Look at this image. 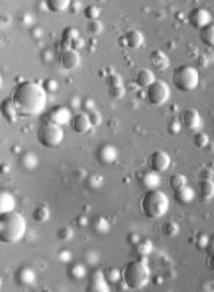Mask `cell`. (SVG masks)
I'll return each mask as SVG.
<instances>
[{
  "label": "cell",
  "mask_w": 214,
  "mask_h": 292,
  "mask_svg": "<svg viewBox=\"0 0 214 292\" xmlns=\"http://www.w3.org/2000/svg\"><path fill=\"white\" fill-rule=\"evenodd\" d=\"M32 217L36 223H46V221H48L50 218V210L46 205H41L34 211Z\"/></svg>",
  "instance_id": "32"
},
{
  "label": "cell",
  "mask_w": 214,
  "mask_h": 292,
  "mask_svg": "<svg viewBox=\"0 0 214 292\" xmlns=\"http://www.w3.org/2000/svg\"><path fill=\"white\" fill-rule=\"evenodd\" d=\"M86 290L92 292L110 291V282L106 281L104 272H100V271H94V272L89 275V281H88Z\"/></svg>",
  "instance_id": "13"
},
{
  "label": "cell",
  "mask_w": 214,
  "mask_h": 292,
  "mask_svg": "<svg viewBox=\"0 0 214 292\" xmlns=\"http://www.w3.org/2000/svg\"><path fill=\"white\" fill-rule=\"evenodd\" d=\"M169 198L168 195L160 191V189H154V191H148V194L143 196L140 207L143 215L148 220H159L165 215L169 210Z\"/></svg>",
  "instance_id": "4"
},
{
  "label": "cell",
  "mask_w": 214,
  "mask_h": 292,
  "mask_svg": "<svg viewBox=\"0 0 214 292\" xmlns=\"http://www.w3.org/2000/svg\"><path fill=\"white\" fill-rule=\"evenodd\" d=\"M102 29H104V26H102V23L99 22L98 19L96 20H89V23H88V32L90 33V35L98 36L99 33L102 32Z\"/></svg>",
  "instance_id": "38"
},
{
  "label": "cell",
  "mask_w": 214,
  "mask_h": 292,
  "mask_svg": "<svg viewBox=\"0 0 214 292\" xmlns=\"http://www.w3.org/2000/svg\"><path fill=\"white\" fill-rule=\"evenodd\" d=\"M127 240H128V243L132 244V246H134L136 243H138V242H140L138 236H137V234H134V233H132V234L128 236V239H127Z\"/></svg>",
  "instance_id": "49"
},
{
  "label": "cell",
  "mask_w": 214,
  "mask_h": 292,
  "mask_svg": "<svg viewBox=\"0 0 214 292\" xmlns=\"http://www.w3.org/2000/svg\"><path fill=\"white\" fill-rule=\"evenodd\" d=\"M140 183L144 189L148 191H154V189H159L160 186V173L154 172V170H148L144 172L142 176H140Z\"/></svg>",
  "instance_id": "17"
},
{
  "label": "cell",
  "mask_w": 214,
  "mask_h": 292,
  "mask_svg": "<svg viewBox=\"0 0 214 292\" xmlns=\"http://www.w3.org/2000/svg\"><path fill=\"white\" fill-rule=\"evenodd\" d=\"M72 116H73V115L70 114V111L67 109L66 106H57V108H52V109L50 111L48 114H47V116H46V119L63 127V125H66V124H70Z\"/></svg>",
  "instance_id": "14"
},
{
  "label": "cell",
  "mask_w": 214,
  "mask_h": 292,
  "mask_svg": "<svg viewBox=\"0 0 214 292\" xmlns=\"http://www.w3.org/2000/svg\"><path fill=\"white\" fill-rule=\"evenodd\" d=\"M88 114H89V118H90L92 127H98V125H100L102 118H100V114H99V112H96V111L94 109V111H89Z\"/></svg>",
  "instance_id": "43"
},
{
  "label": "cell",
  "mask_w": 214,
  "mask_h": 292,
  "mask_svg": "<svg viewBox=\"0 0 214 292\" xmlns=\"http://www.w3.org/2000/svg\"><path fill=\"white\" fill-rule=\"evenodd\" d=\"M16 208V199L15 196L9 192H2L0 194V212L6 214V212L15 211Z\"/></svg>",
  "instance_id": "24"
},
{
  "label": "cell",
  "mask_w": 214,
  "mask_h": 292,
  "mask_svg": "<svg viewBox=\"0 0 214 292\" xmlns=\"http://www.w3.org/2000/svg\"><path fill=\"white\" fill-rule=\"evenodd\" d=\"M36 163H38V159H36V156L32 154V153H25V154H22L20 156V164L25 167V169H34V167H36Z\"/></svg>",
  "instance_id": "34"
},
{
  "label": "cell",
  "mask_w": 214,
  "mask_h": 292,
  "mask_svg": "<svg viewBox=\"0 0 214 292\" xmlns=\"http://www.w3.org/2000/svg\"><path fill=\"white\" fill-rule=\"evenodd\" d=\"M70 127L76 134H86L88 131L92 128V122H90L89 114L79 112V114L73 115L72 121H70Z\"/></svg>",
  "instance_id": "15"
},
{
  "label": "cell",
  "mask_w": 214,
  "mask_h": 292,
  "mask_svg": "<svg viewBox=\"0 0 214 292\" xmlns=\"http://www.w3.org/2000/svg\"><path fill=\"white\" fill-rule=\"evenodd\" d=\"M96 160L102 166L114 164L118 160V150L112 144H100L96 150Z\"/></svg>",
  "instance_id": "12"
},
{
  "label": "cell",
  "mask_w": 214,
  "mask_h": 292,
  "mask_svg": "<svg viewBox=\"0 0 214 292\" xmlns=\"http://www.w3.org/2000/svg\"><path fill=\"white\" fill-rule=\"evenodd\" d=\"M156 80L154 73L150 68H142L137 71V74L134 76V83L140 87V89H148V86Z\"/></svg>",
  "instance_id": "19"
},
{
  "label": "cell",
  "mask_w": 214,
  "mask_h": 292,
  "mask_svg": "<svg viewBox=\"0 0 214 292\" xmlns=\"http://www.w3.org/2000/svg\"><path fill=\"white\" fill-rule=\"evenodd\" d=\"M200 41L206 47H214V23H210L200 29Z\"/></svg>",
  "instance_id": "28"
},
{
  "label": "cell",
  "mask_w": 214,
  "mask_h": 292,
  "mask_svg": "<svg viewBox=\"0 0 214 292\" xmlns=\"http://www.w3.org/2000/svg\"><path fill=\"white\" fill-rule=\"evenodd\" d=\"M170 162H172V159H170V156L166 151L158 150V151L150 154V157H148V167L152 170L158 172V173H165L166 170L169 169V166H170Z\"/></svg>",
  "instance_id": "10"
},
{
  "label": "cell",
  "mask_w": 214,
  "mask_h": 292,
  "mask_svg": "<svg viewBox=\"0 0 214 292\" xmlns=\"http://www.w3.org/2000/svg\"><path fill=\"white\" fill-rule=\"evenodd\" d=\"M162 231L166 237H175L180 233V224L176 221H166L162 227Z\"/></svg>",
  "instance_id": "33"
},
{
  "label": "cell",
  "mask_w": 214,
  "mask_h": 292,
  "mask_svg": "<svg viewBox=\"0 0 214 292\" xmlns=\"http://www.w3.org/2000/svg\"><path fill=\"white\" fill-rule=\"evenodd\" d=\"M83 15L89 20H96L100 16V7L95 6V4H89L83 9Z\"/></svg>",
  "instance_id": "36"
},
{
  "label": "cell",
  "mask_w": 214,
  "mask_h": 292,
  "mask_svg": "<svg viewBox=\"0 0 214 292\" xmlns=\"http://www.w3.org/2000/svg\"><path fill=\"white\" fill-rule=\"evenodd\" d=\"M172 83L182 93H191L200 84V71L191 64L180 65L172 73Z\"/></svg>",
  "instance_id": "5"
},
{
  "label": "cell",
  "mask_w": 214,
  "mask_h": 292,
  "mask_svg": "<svg viewBox=\"0 0 214 292\" xmlns=\"http://www.w3.org/2000/svg\"><path fill=\"white\" fill-rule=\"evenodd\" d=\"M194 146L197 147V148H206V147L208 146V143H210V138H208V135L204 132V131H197V134L194 135Z\"/></svg>",
  "instance_id": "35"
},
{
  "label": "cell",
  "mask_w": 214,
  "mask_h": 292,
  "mask_svg": "<svg viewBox=\"0 0 214 292\" xmlns=\"http://www.w3.org/2000/svg\"><path fill=\"white\" fill-rule=\"evenodd\" d=\"M102 178L98 176V175H90L89 178L86 179V183H88V186H89V189H99L100 186H102Z\"/></svg>",
  "instance_id": "39"
},
{
  "label": "cell",
  "mask_w": 214,
  "mask_h": 292,
  "mask_svg": "<svg viewBox=\"0 0 214 292\" xmlns=\"http://www.w3.org/2000/svg\"><path fill=\"white\" fill-rule=\"evenodd\" d=\"M36 138L41 146L46 148H56L64 140V131L63 127L58 124H54L51 121H44L36 131Z\"/></svg>",
  "instance_id": "6"
},
{
  "label": "cell",
  "mask_w": 214,
  "mask_h": 292,
  "mask_svg": "<svg viewBox=\"0 0 214 292\" xmlns=\"http://www.w3.org/2000/svg\"><path fill=\"white\" fill-rule=\"evenodd\" d=\"M92 228H94V231L95 233H98V234H106L108 231H110V221L106 220V218H104V217H96L94 221H92Z\"/></svg>",
  "instance_id": "29"
},
{
  "label": "cell",
  "mask_w": 214,
  "mask_h": 292,
  "mask_svg": "<svg viewBox=\"0 0 214 292\" xmlns=\"http://www.w3.org/2000/svg\"><path fill=\"white\" fill-rule=\"evenodd\" d=\"M188 23L200 31L212 23V13L206 7H194L188 15Z\"/></svg>",
  "instance_id": "9"
},
{
  "label": "cell",
  "mask_w": 214,
  "mask_h": 292,
  "mask_svg": "<svg viewBox=\"0 0 214 292\" xmlns=\"http://www.w3.org/2000/svg\"><path fill=\"white\" fill-rule=\"evenodd\" d=\"M170 97V87L164 80H154L146 89V100L152 106H164Z\"/></svg>",
  "instance_id": "7"
},
{
  "label": "cell",
  "mask_w": 214,
  "mask_h": 292,
  "mask_svg": "<svg viewBox=\"0 0 214 292\" xmlns=\"http://www.w3.org/2000/svg\"><path fill=\"white\" fill-rule=\"evenodd\" d=\"M15 278H16V282L20 287H31L35 282V272L31 268L24 266V268L18 269Z\"/></svg>",
  "instance_id": "21"
},
{
  "label": "cell",
  "mask_w": 214,
  "mask_h": 292,
  "mask_svg": "<svg viewBox=\"0 0 214 292\" xmlns=\"http://www.w3.org/2000/svg\"><path fill=\"white\" fill-rule=\"evenodd\" d=\"M26 233V220L20 212L2 214L0 218V240L6 244L18 243Z\"/></svg>",
  "instance_id": "2"
},
{
  "label": "cell",
  "mask_w": 214,
  "mask_h": 292,
  "mask_svg": "<svg viewBox=\"0 0 214 292\" xmlns=\"http://www.w3.org/2000/svg\"><path fill=\"white\" fill-rule=\"evenodd\" d=\"M182 125L181 122H180V119L178 121H172L170 124H169V132L170 134H178L180 131H181Z\"/></svg>",
  "instance_id": "44"
},
{
  "label": "cell",
  "mask_w": 214,
  "mask_h": 292,
  "mask_svg": "<svg viewBox=\"0 0 214 292\" xmlns=\"http://www.w3.org/2000/svg\"><path fill=\"white\" fill-rule=\"evenodd\" d=\"M88 223H89V220H88L86 215H79V217H78V223H76V224H78L79 227H86Z\"/></svg>",
  "instance_id": "47"
},
{
  "label": "cell",
  "mask_w": 214,
  "mask_h": 292,
  "mask_svg": "<svg viewBox=\"0 0 214 292\" xmlns=\"http://www.w3.org/2000/svg\"><path fill=\"white\" fill-rule=\"evenodd\" d=\"M185 185H186V178L184 175H174V176H170V179H169V186L174 189V192L184 188Z\"/></svg>",
  "instance_id": "37"
},
{
  "label": "cell",
  "mask_w": 214,
  "mask_h": 292,
  "mask_svg": "<svg viewBox=\"0 0 214 292\" xmlns=\"http://www.w3.org/2000/svg\"><path fill=\"white\" fill-rule=\"evenodd\" d=\"M208 268H210L212 271H214V256H210V258H208Z\"/></svg>",
  "instance_id": "50"
},
{
  "label": "cell",
  "mask_w": 214,
  "mask_h": 292,
  "mask_svg": "<svg viewBox=\"0 0 214 292\" xmlns=\"http://www.w3.org/2000/svg\"><path fill=\"white\" fill-rule=\"evenodd\" d=\"M47 90L41 83L36 81H20L15 87L12 100L15 102L18 111L22 116L40 115L47 106Z\"/></svg>",
  "instance_id": "1"
},
{
  "label": "cell",
  "mask_w": 214,
  "mask_h": 292,
  "mask_svg": "<svg viewBox=\"0 0 214 292\" xmlns=\"http://www.w3.org/2000/svg\"><path fill=\"white\" fill-rule=\"evenodd\" d=\"M207 253H208V256H214V237L210 239V242H208V246H207Z\"/></svg>",
  "instance_id": "48"
},
{
  "label": "cell",
  "mask_w": 214,
  "mask_h": 292,
  "mask_svg": "<svg viewBox=\"0 0 214 292\" xmlns=\"http://www.w3.org/2000/svg\"><path fill=\"white\" fill-rule=\"evenodd\" d=\"M208 242H210V239L206 236V234H198L197 239H196V246H197L198 249H201V250H204V249H207V246H208Z\"/></svg>",
  "instance_id": "41"
},
{
  "label": "cell",
  "mask_w": 214,
  "mask_h": 292,
  "mask_svg": "<svg viewBox=\"0 0 214 292\" xmlns=\"http://www.w3.org/2000/svg\"><path fill=\"white\" fill-rule=\"evenodd\" d=\"M104 275L110 284H118L122 278V272L118 268H108L104 271Z\"/></svg>",
  "instance_id": "31"
},
{
  "label": "cell",
  "mask_w": 214,
  "mask_h": 292,
  "mask_svg": "<svg viewBox=\"0 0 214 292\" xmlns=\"http://www.w3.org/2000/svg\"><path fill=\"white\" fill-rule=\"evenodd\" d=\"M121 41H124V44L128 48H140L144 44V35L140 32V31H137V29H132V31H128V32L121 38Z\"/></svg>",
  "instance_id": "20"
},
{
  "label": "cell",
  "mask_w": 214,
  "mask_h": 292,
  "mask_svg": "<svg viewBox=\"0 0 214 292\" xmlns=\"http://www.w3.org/2000/svg\"><path fill=\"white\" fill-rule=\"evenodd\" d=\"M150 268L144 259L128 262L122 269V281L128 290H142L150 281Z\"/></svg>",
  "instance_id": "3"
},
{
  "label": "cell",
  "mask_w": 214,
  "mask_h": 292,
  "mask_svg": "<svg viewBox=\"0 0 214 292\" xmlns=\"http://www.w3.org/2000/svg\"><path fill=\"white\" fill-rule=\"evenodd\" d=\"M98 260L99 256L95 252H88V253H86V262H88V265H95Z\"/></svg>",
  "instance_id": "45"
},
{
  "label": "cell",
  "mask_w": 214,
  "mask_h": 292,
  "mask_svg": "<svg viewBox=\"0 0 214 292\" xmlns=\"http://www.w3.org/2000/svg\"><path fill=\"white\" fill-rule=\"evenodd\" d=\"M175 199H176V202H180L182 205H188L196 199V191L191 186L185 185L184 188L175 191Z\"/></svg>",
  "instance_id": "22"
},
{
  "label": "cell",
  "mask_w": 214,
  "mask_h": 292,
  "mask_svg": "<svg viewBox=\"0 0 214 292\" xmlns=\"http://www.w3.org/2000/svg\"><path fill=\"white\" fill-rule=\"evenodd\" d=\"M46 7L52 13H62L66 12L72 4V0H44Z\"/></svg>",
  "instance_id": "25"
},
{
  "label": "cell",
  "mask_w": 214,
  "mask_h": 292,
  "mask_svg": "<svg viewBox=\"0 0 214 292\" xmlns=\"http://www.w3.org/2000/svg\"><path fill=\"white\" fill-rule=\"evenodd\" d=\"M150 61H152V65L154 70L158 71H166L170 65V60L168 58L164 51L160 49H154L152 54H150Z\"/></svg>",
  "instance_id": "18"
},
{
  "label": "cell",
  "mask_w": 214,
  "mask_h": 292,
  "mask_svg": "<svg viewBox=\"0 0 214 292\" xmlns=\"http://www.w3.org/2000/svg\"><path fill=\"white\" fill-rule=\"evenodd\" d=\"M80 39V33L76 28H66L63 31V44H66L67 48H74L76 41Z\"/></svg>",
  "instance_id": "27"
},
{
  "label": "cell",
  "mask_w": 214,
  "mask_h": 292,
  "mask_svg": "<svg viewBox=\"0 0 214 292\" xmlns=\"http://www.w3.org/2000/svg\"><path fill=\"white\" fill-rule=\"evenodd\" d=\"M60 65L67 70L73 71L80 65V54L76 48H64L60 54Z\"/></svg>",
  "instance_id": "11"
},
{
  "label": "cell",
  "mask_w": 214,
  "mask_h": 292,
  "mask_svg": "<svg viewBox=\"0 0 214 292\" xmlns=\"http://www.w3.org/2000/svg\"><path fill=\"white\" fill-rule=\"evenodd\" d=\"M180 122H181L182 128L188 131H201V127H202V118L194 108L182 111V114L180 115Z\"/></svg>",
  "instance_id": "8"
},
{
  "label": "cell",
  "mask_w": 214,
  "mask_h": 292,
  "mask_svg": "<svg viewBox=\"0 0 214 292\" xmlns=\"http://www.w3.org/2000/svg\"><path fill=\"white\" fill-rule=\"evenodd\" d=\"M57 236H58V239H60V240H64V242H67V240H70V239L73 237V230H72L70 227L60 228Z\"/></svg>",
  "instance_id": "42"
},
{
  "label": "cell",
  "mask_w": 214,
  "mask_h": 292,
  "mask_svg": "<svg viewBox=\"0 0 214 292\" xmlns=\"http://www.w3.org/2000/svg\"><path fill=\"white\" fill-rule=\"evenodd\" d=\"M88 274V271H86V266L83 265V263H74V265H72V268L68 269V275L72 276L73 279H76V281H80L83 279L84 276Z\"/></svg>",
  "instance_id": "30"
},
{
  "label": "cell",
  "mask_w": 214,
  "mask_h": 292,
  "mask_svg": "<svg viewBox=\"0 0 214 292\" xmlns=\"http://www.w3.org/2000/svg\"><path fill=\"white\" fill-rule=\"evenodd\" d=\"M0 112H2V116H3L8 122H10V124L16 122L18 116L20 115L19 114V111H18L15 102L12 100V97H10V99H4V100L2 102Z\"/></svg>",
  "instance_id": "16"
},
{
  "label": "cell",
  "mask_w": 214,
  "mask_h": 292,
  "mask_svg": "<svg viewBox=\"0 0 214 292\" xmlns=\"http://www.w3.org/2000/svg\"><path fill=\"white\" fill-rule=\"evenodd\" d=\"M198 195L202 201H212L214 198V180L204 179L198 186Z\"/></svg>",
  "instance_id": "23"
},
{
  "label": "cell",
  "mask_w": 214,
  "mask_h": 292,
  "mask_svg": "<svg viewBox=\"0 0 214 292\" xmlns=\"http://www.w3.org/2000/svg\"><path fill=\"white\" fill-rule=\"evenodd\" d=\"M126 90H124V86L122 83L121 84H116V86H110V95L114 97V99H120V97L124 96Z\"/></svg>",
  "instance_id": "40"
},
{
  "label": "cell",
  "mask_w": 214,
  "mask_h": 292,
  "mask_svg": "<svg viewBox=\"0 0 214 292\" xmlns=\"http://www.w3.org/2000/svg\"><path fill=\"white\" fill-rule=\"evenodd\" d=\"M42 86H44V89H46L48 93L51 90H56V89H57V83H56V80H47V83L42 84Z\"/></svg>",
  "instance_id": "46"
},
{
  "label": "cell",
  "mask_w": 214,
  "mask_h": 292,
  "mask_svg": "<svg viewBox=\"0 0 214 292\" xmlns=\"http://www.w3.org/2000/svg\"><path fill=\"white\" fill-rule=\"evenodd\" d=\"M153 252V243L150 240H140L138 243L134 244V253L138 259H146Z\"/></svg>",
  "instance_id": "26"
}]
</instances>
